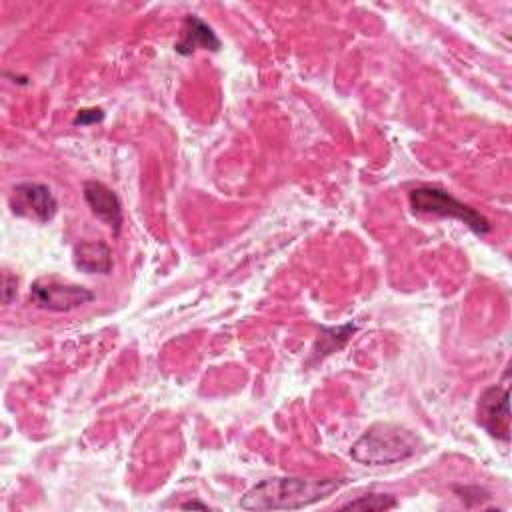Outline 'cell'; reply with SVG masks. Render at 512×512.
I'll list each match as a JSON object with an SVG mask.
<instances>
[{
	"instance_id": "6da1fadb",
	"label": "cell",
	"mask_w": 512,
	"mask_h": 512,
	"mask_svg": "<svg viewBox=\"0 0 512 512\" xmlns=\"http://www.w3.org/2000/svg\"><path fill=\"white\" fill-rule=\"evenodd\" d=\"M346 484L344 478L278 476L254 484L242 498L244 510H300L312 506Z\"/></svg>"
},
{
	"instance_id": "7a4b0ae2",
	"label": "cell",
	"mask_w": 512,
	"mask_h": 512,
	"mask_svg": "<svg viewBox=\"0 0 512 512\" xmlns=\"http://www.w3.org/2000/svg\"><path fill=\"white\" fill-rule=\"evenodd\" d=\"M420 436L412 430L378 422L372 424L350 448V456L364 466H388L402 460H408L418 452Z\"/></svg>"
},
{
	"instance_id": "3957f363",
	"label": "cell",
	"mask_w": 512,
	"mask_h": 512,
	"mask_svg": "<svg viewBox=\"0 0 512 512\" xmlns=\"http://www.w3.org/2000/svg\"><path fill=\"white\" fill-rule=\"evenodd\" d=\"M408 200L414 214L458 220L478 236H484L490 232V222L478 210L456 200L450 192L438 186H432V184L416 186L408 192Z\"/></svg>"
},
{
	"instance_id": "277c9868",
	"label": "cell",
	"mask_w": 512,
	"mask_h": 512,
	"mask_svg": "<svg viewBox=\"0 0 512 512\" xmlns=\"http://www.w3.org/2000/svg\"><path fill=\"white\" fill-rule=\"evenodd\" d=\"M30 300L48 312H70L94 300V292L86 286L60 280L56 276H42L30 288Z\"/></svg>"
},
{
	"instance_id": "5b68a950",
	"label": "cell",
	"mask_w": 512,
	"mask_h": 512,
	"mask_svg": "<svg viewBox=\"0 0 512 512\" xmlns=\"http://www.w3.org/2000/svg\"><path fill=\"white\" fill-rule=\"evenodd\" d=\"M510 388H508V372L504 374V382L492 384L484 388L478 396L476 404V420L478 424L496 440H510Z\"/></svg>"
},
{
	"instance_id": "8992f818",
	"label": "cell",
	"mask_w": 512,
	"mask_h": 512,
	"mask_svg": "<svg viewBox=\"0 0 512 512\" xmlns=\"http://www.w3.org/2000/svg\"><path fill=\"white\" fill-rule=\"evenodd\" d=\"M8 204L16 216L50 222L58 210L52 190L40 182H20L12 188Z\"/></svg>"
},
{
	"instance_id": "52a82bcc",
	"label": "cell",
	"mask_w": 512,
	"mask_h": 512,
	"mask_svg": "<svg viewBox=\"0 0 512 512\" xmlns=\"http://www.w3.org/2000/svg\"><path fill=\"white\" fill-rule=\"evenodd\" d=\"M82 194L92 214L106 226H110L114 234H118L122 226V204L118 196L98 180H86L82 186Z\"/></svg>"
},
{
	"instance_id": "ba28073f",
	"label": "cell",
	"mask_w": 512,
	"mask_h": 512,
	"mask_svg": "<svg viewBox=\"0 0 512 512\" xmlns=\"http://www.w3.org/2000/svg\"><path fill=\"white\" fill-rule=\"evenodd\" d=\"M174 50L180 56H190L196 50L218 52L220 50V38L216 36L212 26H208L202 18L190 14L182 20L180 38L174 42Z\"/></svg>"
},
{
	"instance_id": "9c48e42d",
	"label": "cell",
	"mask_w": 512,
	"mask_h": 512,
	"mask_svg": "<svg viewBox=\"0 0 512 512\" xmlns=\"http://www.w3.org/2000/svg\"><path fill=\"white\" fill-rule=\"evenodd\" d=\"M74 266L86 274H110L112 250L102 240H84L74 246Z\"/></svg>"
},
{
	"instance_id": "30bf717a",
	"label": "cell",
	"mask_w": 512,
	"mask_h": 512,
	"mask_svg": "<svg viewBox=\"0 0 512 512\" xmlns=\"http://www.w3.org/2000/svg\"><path fill=\"white\" fill-rule=\"evenodd\" d=\"M356 330H358V326L352 324V322L342 324V326H334V328H322L320 330L322 334H320L314 350H318V348L322 350V352H318L320 358L326 356V354H332V352L340 350Z\"/></svg>"
},
{
	"instance_id": "8fae6325",
	"label": "cell",
	"mask_w": 512,
	"mask_h": 512,
	"mask_svg": "<svg viewBox=\"0 0 512 512\" xmlns=\"http://www.w3.org/2000/svg\"><path fill=\"white\" fill-rule=\"evenodd\" d=\"M398 502L394 496L390 494H364L356 500L346 502L344 506H340V510H368V512H380V510H392L396 508Z\"/></svg>"
},
{
	"instance_id": "7c38bea8",
	"label": "cell",
	"mask_w": 512,
	"mask_h": 512,
	"mask_svg": "<svg viewBox=\"0 0 512 512\" xmlns=\"http://www.w3.org/2000/svg\"><path fill=\"white\" fill-rule=\"evenodd\" d=\"M104 118V110L102 108H82L78 110L76 118H74V126H90L96 124Z\"/></svg>"
},
{
	"instance_id": "4fadbf2b",
	"label": "cell",
	"mask_w": 512,
	"mask_h": 512,
	"mask_svg": "<svg viewBox=\"0 0 512 512\" xmlns=\"http://www.w3.org/2000/svg\"><path fill=\"white\" fill-rule=\"evenodd\" d=\"M16 284H18V280H16V276H12L10 272H4V288H2V298H4V304H10L12 302V298L16 296Z\"/></svg>"
},
{
	"instance_id": "5bb4252c",
	"label": "cell",
	"mask_w": 512,
	"mask_h": 512,
	"mask_svg": "<svg viewBox=\"0 0 512 512\" xmlns=\"http://www.w3.org/2000/svg\"><path fill=\"white\" fill-rule=\"evenodd\" d=\"M180 508L184 510H190V508H200V510H208V504L204 502H198V500H190V502H184Z\"/></svg>"
}]
</instances>
